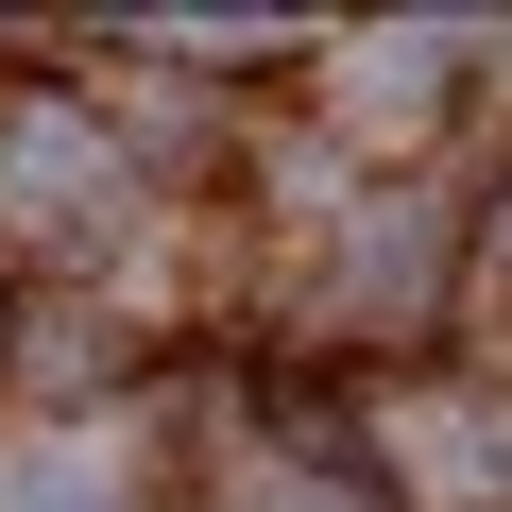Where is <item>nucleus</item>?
I'll list each match as a JSON object with an SVG mask.
<instances>
[{
    "label": "nucleus",
    "instance_id": "nucleus-1",
    "mask_svg": "<svg viewBox=\"0 0 512 512\" xmlns=\"http://www.w3.org/2000/svg\"><path fill=\"white\" fill-rule=\"evenodd\" d=\"M0 205H18V222H52V239H86V222L120 205V154H103L69 103H35V120H0Z\"/></svg>",
    "mask_w": 512,
    "mask_h": 512
},
{
    "label": "nucleus",
    "instance_id": "nucleus-2",
    "mask_svg": "<svg viewBox=\"0 0 512 512\" xmlns=\"http://www.w3.org/2000/svg\"><path fill=\"white\" fill-rule=\"evenodd\" d=\"M410 461H427V495H495V478H478V461H495V427H478V410H427V427H410Z\"/></svg>",
    "mask_w": 512,
    "mask_h": 512
},
{
    "label": "nucleus",
    "instance_id": "nucleus-3",
    "mask_svg": "<svg viewBox=\"0 0 512 512\" xmlns=\"http://www.w3.org/2000/svg\"><path fill=\"white\" fill-rule=\"evenodd\" d=\"M0 512H120V478H103V461H18Z\"/></svg>",
    "mask_w": 512,
    "mask_h": 512
},
{
    "label": "nucleus",
    "instance_id": "nucleus-4",
    "mask_svg": "<svg viewBox=\"0 0 512 512\" xmlns=\"http://www.w3.org/2000/svg\"><path fill=\"white\" fill-rule=\"evenodd\" d=\"M427 69H444L427 35H393V52H359V120H410V103H427Z\"/></svg>",
    "mask_w": 512,
    "mask_h": 512
}]
</instances>
